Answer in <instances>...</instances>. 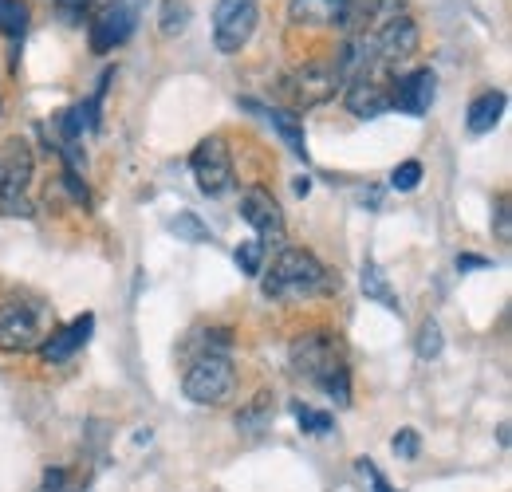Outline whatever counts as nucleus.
<instances>
[{
	"label": "nucleus",
	"mask_w": 512,
	"mask_h": 492,
	"mask_svg": "<svg viewBox=\"0 0 512 492\" xmlns=\"http://www.w3.org/2000/svg\"><path fill=\"white\" fill-rule=\"evenodd\" d=\"M292 370L300 378H308L312 386H320L327 394H335L339 406L351 402V378L343 367V355H339V343L327 335V331H308L292 343Z\"/></svg>",
	"instance_id": "f257e3e1"
},
{
	"label": "nucleus",
	"mask_w": 512,
	"mask_h": 492,
	"mask_svg": "<svg viewBox=\"0 0 512 492\" xmlns=\"http://www.w3.org/2000/svg\"><path fill=\"white\" fill-rule=\"evenodd\" d=\"M339 288V276H331L308 248H284L264 276V296L268 300H300V296H320Z\"/></svg>",
	"instance_id": "f03ea898"
},
{
	"label": "nucleus",
	"mask_w": 512,
	"mask_h": 492,
	"mask_svg": "<svg viewBox=\"0 0 512 492\" xmlns=\"http://www.w3.org/2000/svg\"><path fill=\"white\" fill-rule=\"evenodd\" d=\"M28 185H32V150H28V142L8 138L0 146V213L4 217H28L32 213Z\"/></svg>",
	"instance_id": "7ed1b4c3"
},
{
	"label": "nucleus",
	"mask_w": 512,
	"mask_h": 492,
	"mask_svg": "<svg viewBox=\"0 0 512 492\" xmlns=\"http://www.w3.org/2000/svg\"><path fill=\"white\" fill-rule=\"evenodd\" d=\"M339 83H343V79H339L335 63H304V67L288 71L276 91H280V99L288 103V111L296 115V111H308V107H320L327 99H335Z\"/></svg>",
	"instance_id": "20e7f679"
},
{
	"label": "nucleus",
	"mask_w": 512,
	"mask_h": 492,
	"mask_svg": "<svg viewBox=\"0 0 512 492\" xmlns=\"http://www.w3.org/2000/svg\"><path fill=\"white\" fill-rule=\"evenodd\" d=\"M343 83H347V95L343 99H347V111L351 115L379 119L383 111H390V87H394V79H390V67L379 56H371L351 79H343Z\"/></svg>",
	"instance_id": "39448f33"
},
{
	"label": "nucleus",
	"mask_w": 512,
	"mask_h": 492,
	"mask_svg": "<svg viewBox=\"0 0 512 492\" xmlns=\"http://www.w3.org/2000/svg\"><path fill=\"white\" fill-rule=\"evenodd\" d=\"M44 339H48L44 308H36L28 300H4L0 304V351L24 355V351H36Z\"/></svg>",
	"instance_id": "423d86ee"
},
{
	"label": "nucleus",
	"mask_w": 512,
	"mask_h": 492,
	"mask_svg": "<svg viewBox=\"0 0 512 492\" xmlns=\"http://www.w3.org/2000/svg\"><path fill=\"white\" fill-rule=\"evenodd\" d=\"M233 386H237V370L229 363V355H201L182 378L186 398L197 406H221L233 394Z\"/></svg>",
	"instance_id": "0eeeda50"
},
{
	"label": "nucleus",
	"mask_w": 512,
	"mask_h": 492,
	"mask_svg": "<svg viewBox=\"0 0 512 492\" xmlns=\"http://www.w3.org/2000/svg\"><path fill=\"white\" fill-rule=\"evenodd\" d=\"M260 24V4L256 0H217L213 4V44L221 56H237L253 40Z\"/></svg>",
	"instance_id": "6e6552de"
},
{
	"label": "nucleus",
	"mask_w": 512,
	"mask_h": 492,
	"mask_svg": "<svg viewBox=\"0 0 512 492\" xmlns=\"http://www.w3.org/2000/svg\"><path fill=\"white\" fill-rule=\"evenodd\" d=\"M190 170L197 178V189L205 197H221L233 189V154H229V142L221 134H209L197 142V150L190 154Z\"/></svg>",
	"instance_id": "1a4fd4ad"
},
{
	"label": "nucleus",
	"mask_w": 512,
	"mask_h": 492,
	"mask_svg": "<svg viewBox=\"0 0 512 492\" xmlns=\"http://www.w3.org/2000/svg\"><path fill=\"white\" fill-rule=\"evenodd\" d=\"M434 99H438V75L430 67H414L410 75L394 79V87H390V107L402 115H414V119H422L434 107Z\"/></svg>",
	"instance_id": "9d476101"
},
{
	"label": "nucleus",
	"mask_w": 512,
	"mask_h": 492,
	"mask_svg": "<svg viewBox=\"0 0 512 492\" xmlns=\"http://www.w3.org/2000/svg\"><path fill=\"white\" fill-rule=\"evenodd\" d=\"M371 52H375L386 67L410 60V56L418 52V24H414L406 12H398V16L383 20V28L371 36Z\"/></svg>",
	"instance_id": "9b49d317"
},
{
	"label": "nucleus",
	"mask_w": 512,
	"mask_h": 492,
	"mask_svg": "<svg viewBox=\"0 0 512 492\" xmlns=\"http://www.w3.org/2000/svg\"><path fill=\"white\" fill-rule=\"evenodd\" d=\"M130 36H134V8H130V4H123V0L107 4V8H103L95 20H91V32H87L91 52H99V56H107V52L123 48Z\"/></svg>",
	"instance_id": "f8f14e48"
},
{
	"label": "nucleus",
	"mask_w": 512,
	"mask_h": 492,
	"mask_svg": "<svg viewBox=\"0 0 512 492\" xmlns=\"http://www.w3.org/2000/svg\"><path fill=\"white\" fill-rule=\"evenodd\" d=\"M241 217L256 229L260 245L264 241H284V213H280V205H276V197L268 189L253 185V189L241 193Z\"/></svg>",
	"instance_id": "ddd939ff"
},
{
	"label": "nucleus",
	"mask_w": 512,
	"mask_h": 492,
	"mask_svg": "<svg viewBox=\"0 0 512 492\" xmlns=\"http://www.w3.org/2000/svg\"><path fill=\"white\" fill-rule=\"evenodd\" d=\"M91 331H95V315H91V311H83L79 319H71V323H67V327H60V331H52V335L40 343L44 363H67V359H71L79 347H87Z\"/></svg>",
	"instance_id": "4468645a"
},
{
	"label": "nucleus",
	"mask_w": 512,
	"mask_h": 492,
	"mask_svg": "<svg viewBox=\"0 0 512 492\" xmlns=\"http://www.w3.org/2000/svg\"><path fill=\"white\" fill-rule=\"evenodd\" d=\"M390 20L398 16V0H343V12H339V28L347 32H363L371 20Z\"/></svg>",
	"instance_id": "2eb2a0df"
},
{
	"label": "nucleus",
	"mask_w": 512,
	"mask_h": 492,
	"mask_svg": "<svg viewBox=\"0 0 512 492\" xmlns=\"http://www.w3.org/2000/svg\"><path fill=\"white\" fill-rule=\"evenodd\" d=\"M505 107H509L505 91H485V95H477V99L469 103V115H465V126H469V134H489L493 126L501 123Z\"/></svg>",
	"instance_id": "dca6fc26"
},
{
	"label": "nucleus",
	"mask_w": 512,
	"mask_h": 492,
	"mask_svg": "<svg viewBox=\"0 0 512 492\" xmlns=\"http://www.w3.org/2000/svg\"><path fill=\"white\" fill-rule=\"evenodd\" d=\"M272 130L284 138V146L296 154V158H308V138H304V126H300V115H292V111H284V107H256Z\"/></svg>",
	"instance_id": "f3484780"
},
{
	"label": "nucleus",
	"mask_w": 512,
	"mask_h": 492,
	"mask_svg": "<svg viewBox=\"0 0 512 492\" xmlns=\"http://www.w3.org/2000/svg\"><path fill=\"white\" fill-rule=\"evenodd\" d=\"M343 0H292V20L296 24H335L339 28Z\"/></svg>",
	"instance_id": "a211bd4d"
},
{
	"label": "nucleus",
	"mask_w": 512,
	"mask_h": 492,
	"mask_svg": "<svg viewBox=\"0 0 512 492\" xmlns=\"http://www.w3.org/2000/svg\"><path fill=\"white\" fill-rule=\"evenodd\" d=\"M28 20H32V12L24 0H0V32L8 40H20L28 32Z\"/></svg>",
	"instance_id": "6ab92c4d"
},
{
	"label": "nucleus",
	"mask_w": 512,
	"mask_h": 492,
	"mask_svg": "<svg viewBox=\"0 0 512 492\" xmlns=\"http://www.w3.org/2000/svg\"><path fill=\"white\" fill-rule=\"evenodd\" d=\"M363 292H367L371 300H379L383 308L398 311V296L390 292V284H386L383 268H379L375 260H367V264H363Z\"/></svg>",
	"instance_id": "aec40b11"
},
{
	"label": "nucleus",
	"mask_w": 512,
	"mask_h": 492,
	"mask_svg": "<svg viewBox=\"0 0 512 492\" xmlns=\"http://www.w3.org/2000/svg\"><path fill=\"white\" fill-rule=\"evenodd\" d=\"M268 422H272V394H256L253 406H245V410L237 414V426L245 433H260Z\"/></svg>",
	"instance_id": "412c9836"
},
{
	"label": "nucleus",
	"mask_w": 512,
	"mask_h": 492,
	"mask_svg": "<svg viewBox=\"0 0 512 492\" xmlns=\"http://www.w3.org/2000/svg\"><path fill=\"white\" fill-rule=\"evenodd\" d=\"M162 36H182L190 28V4L186 0H162V20H158Z\"/></svg>",
	"instance_id": "4be33fe9"
},
{
	"label": "nucleus",
	"mask_w": 512,
	"mask_h": 492,
	"mask_svg": "<svg viewBox=\"0 0 512 492\" xmlns=\"http://www.w3.org/2000/svg\"><path fill=\"white\" fill-rule=\"evenodd\" d=\"M233 260H237V268L245 276H260V268H264V245L260 241H241L237 252H233Z\"/></svg>",
	"instance_id": "5701e85b"
},
{
	"label": "nucleus",
	"mask_w": 512,
	"mask_h": 492,
	"mask_svg": "<svg viewBox=\"0 0 512 492\" xmlns=\"http://www.w3.org/2000/svg\"><path fill=\"white\" fill-rule=\"evenodd\" d=\"M296 410V422H300V430L304 433H331V426H335V418L331 414H323V410H312V406H292Z\"/></svg>",
	"instance_id": "b1692460"
},
{
	"label": "nucleus",
	"mask_w": 512,
	"mask_h": 492,
	"mask_svg": "<svg viewBox=\"0 0 512 492\" xmlns=\"http://www.w3.org/2000/svg\"><path fill=\"white\" fill-rule=\"evenodd\" d=\"M418 355L422 359H438L442 355V327L434 319H426L422 331H418Z\"/></svg>",
	"instance_id": "393cba45"
},
{
	"label": "nucleus",
	"mask_w": 512,
	"mask_h": 492,
	"mask_svg": "<svg viewBox=\"0 0 512 492\" xmlns=\"http://www.w3.org/2000/svg\"><path fill=\"white\" fill-rule=\"evenodd\" d=\"M418 182H422V162H402V166H394V174H390V189H398V193L418 189Z\"/></svg>",
	"instance_id": "a878e982"
},
{
	"label": "nucleus",
	"mask_w": 512,
	"mask_h": 492,
	"mask_svg": "<svg viewBox=\"0 0 512 492\" xmlns=\"http://www.w3.org/2000/svg\"><path fill=\"white\" fill-rule=\"evenodd\" d=\"M170 229H174L182 241H190V245H205V241H209V229H205V225H201L193 213H182V217H178Z\"/></svg>",
	"instance_id": "bb28decb"
},
{
	"label": "nucleus",
	"mask_w": 512,
	"mask_h": 492,
	"mask_svg": "<svg viewBox=\"0 0 512 492\" xmlns=\"http://www.w3.org/2000/svg\"><path fill=\"white\" fill-rule=\"evenodd\" d=\"M390 449H394L402 461H414V457H418V449H422L418 430H398V433H394V441H390Z\"/></svg>",
	"instance_id": "cd10ccee"
},
{
	"label": "nucleus",
	"mask_w": 512,
	"mask_h": 492,
	"mask_svg": "<svg viewBox=\"0 0 512 492\" xmlns=\"http://www.w3.org/2000/svg\"><path fill=\"white\" fill-rule=\"evenodd\" d=\"M44 492H79V485L71 481L67 469H48L44 473Z\"/></svg>",
	"instance_id": "c85d7f7f"
},
{
	"label": "nucleus",
	"mask_w": 512,
	"mask_h": 492,
	"mask_svg": "<svg viewBox=\"0 0 512 492\" xmlns=\"http://www.w3.org/2000/svg\"><path fill=\"white\" fill-rule=\"evenodd\" d=\"M497 237L501 241H512V225H509V193L497 197Z\"/></svg>",
	"instance_id": "c756f323"
},
{
	"label": "nucleus",
	"mask_w": 512,
	"mask_h": 492,
	"mask_svg": "<svg viewBox=\"0 0 512 492\" xmlns=\"http://www.w3.org/2000/svg\"><path fill=\"white\" fill-rule=\"evenodd\" d=\"M87 4H91V0H56V8H60V16H64L67 24H79L83 12H87Z\"/></svg>",
	"instance_id": "7c9ffc66"
},
{
	"label": "nucleus",
	"mask_w": 512,
	"mask_h": 492,
	"mask_svg": "<svg viewBox=\"0 0 512 492\" xmlns=\"http://www.w3.org/2000/svg\"><path fill=\"white\" fill-rule=\"evenodd\" d=\"M359 469H363V473H367V477L375 481V492H394V489H390V485H386V477H383V473H379V469H375V465H371L367 457L359 461Z\"/></svg>",
	"instance_id": "2f4dec72"
},
{
	"label": "nucleus",
	"mask_w": 512,
	"mask_h": 492,
	"mask_svg": "<svg viewBox=\"0 0 512 492\" xmlns=\"http://www.w3.org/2000/svg\"><path fill=\"white\" fill-rule=\"evenodd\" d=\"M457 268H489L485 256H457Z\"/></svg>",
	"instance_id": "473e14b6"
}]
</instances>
